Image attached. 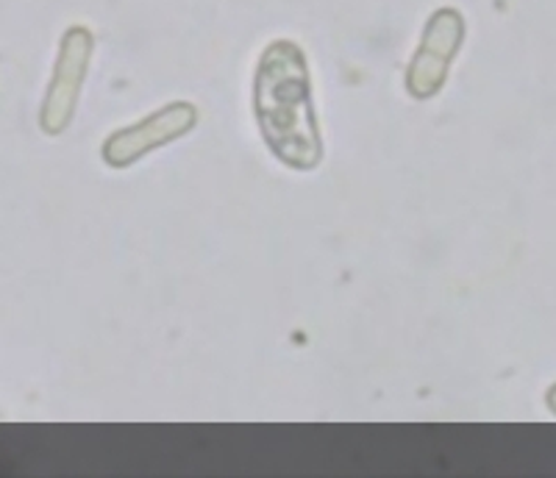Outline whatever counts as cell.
Returning a JSON list of instances; mask_svg holds the SVG:
<instances>
[{"label": "cell", "instance_id": "277c9868", "mask_svg": "<svg viewBox=\"0 0 556 478\" xmlns=\"http://www.w3.org/2000/svg\"><path fill=\"white\" fill-rule=\"evenodd\" d=\"M89 39L84 32L70 34V42L64 48V59L59 64V78L53 84V92L48 98V109H45V128L48 131H62L64 123L73 114V103H76L78 84H81L84 67H87Z\"/></svg>", "mask_w": 556, "mask_h": 478}, {"label": "cell", "instance_id": "6da1fadb", "mask_svg": "<svg viewBox=\"0 0 556 478\" xmlns=\"http://www.w3.org/2000/svg\"><path fill=\"white\" fill-rule=\"evenodd\" d=\"M256 117L267 146L281 162L309 171L320 162L323 142L309 101V76L304 53L278 42L265 53L256 76Z\"/></svg>", "mask_w": 556, "mask_h": 478}, {"label": "cell", "instance_id": "3957f363", "mask_svg": "<svg viewBox=\"0 0 556 478\" xmlns=\"http://www.w3.org/2000/svg\"><path fill=\"white\" fill-rule=\"evenodd\" d=\"M462 39V23L454 12H440L431 20L426 42L417 53L415 64L409 67V92L417 98H429L443 87V78L448 73L451 56L456 53Z\"/></svg>", "mask_w": 556, "mask_h": 478}, {"label": "cell", "instance_id": "7a4b0ae2", "mask_svg": "<svg viewBox=\"0 0 556 478\" xmlns=\"http://www.w3.org/2000/svg\"><path fill=\"white\" fill-rule=\"evenodd\" d=\"M192 123H195V109L190 103H173L170 109H162V112L142 120L134 128L114 134L106 142V148H103V156L114 167H126V164H131L142 153L153 151V148L165 146L170 139L190 131Z\"/></svg>", "mask_w": 556, "mask_h": 478}]
</instances>
